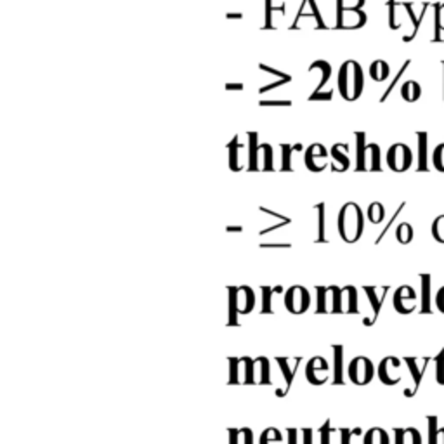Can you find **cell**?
<instances>
[{
	"label": "cell",
	"instance_id": "cell-31",
	"mask_svg": "<svg viewBox=\"0 0 444 444\" xmlns=\"http://www.w3.org/2000/svg\"><path fill=\"white\" fill-rule=\"evenodd\" d=\"M259 444H283L281 432L278 429H274V427H269V429H266L262 432Z\"/></svg>",
	"mask_w": 444,
	"mask_h": 444
},
{
	"label": "cell",
	"instance_id": "cell-3",
	"mask_svg": "<svg viewBox=\"0 0 444 444\" xmlns=\"http://www.w3.org/2000/svg\"><path fill=\"white\" fill-rule=\"evenodd\" d=\"M349 380L354 386H368L375 377V366L370 358L356 356L347 366Z\"/></svg>",
	"mask_w": 444,
	"mask_h": 444
},
{
	"label": "cell",
	"instance_id": "cell-35",
	"mask_svg": "<svg viewBox=\"0 0 444 444\" xmlns=\"http://www.w3.org/2000/svg\"><path fill=\"white\" fill-rule=\"evenodd\" d=\"M432 236L436 242L444 243V215H439L432 222Z\"/></svg>",
	"mask_w": 444,
	"mask_h": 444
},
{
	"label": "cell",
	"instance_id": "cell-14",
	"mask_svg": "<svg viewBox=\"0 0 444 444\" xmlns=\"http://www.w3.org/2000/svg\"><path fill=\"white\" fill-rule=\"evenodd\" d=\"M271 384V364L268 358L261 356L253 360L252 386H269Z\"/></svg>",
	"mask_w": 444,
	"mask_h": 444
},
{
	"label": "cell",
	"instance_id": "cell-23",
	"mask_svg": "<svg viewBox=\"0 0 444 444\" xmlns=\"http://www.w3.org/2000/svg\"><path fill=\"white\" fill-rule=\"evenodd\" d=\"M363 444H390V437L387 430L380 429V427H373L364 434Z\"/></svg>",
	"mask_w": 444,
	"mask_h": 444
},
{
	"label": "cell",
	"instance_id": "cell-16",
	"mask_svg": "<svg viewBox=\"0 0 444 444\" xmlns=\"http://www.w3.org/2000/svg\"><path fill=\"white\" fill-rule=\"evenodd\" d=\"M340 309L347 314H356L358 312V290L354 287H344L340 292Z\"/></svg>",
	"mask_w": 444,
	"mask_h": 444
},
{
	"label": "cell",
	"instance_id": "cell-34",
	"mask_svg": "<svg viewBox=\"0 0 444 444\" xmlns=\"http://www.w3.org/2000/svg\"><path fill=\"white\" fill-rule=\"evenodd\" d=\"M364 0H337V12L358 11L363 8Z\"/></svg>",
	"mask_w": 444,
	"mask_h": 444
},
{
	"label": "cell",
	"instance_id": "cell-39",
	"mask_svg": "<svg viewBox=\"0 0 444 444\" xmlns=\"http://www.w3.org/2000/svg\"><path fill=\"white\" fill-rule=\"evenodd\" d=\"M434 419H430V427H432V432H430V444H444V429L436 430L434 429Z\"/></svg>",
	"mask_w": 444,
	"mask_h": 444
},
{
	"label": "cell",
	"instance_id": "cell-30",
	"mask_svg": "<svg viewBox=\"0 0 444 444\" xmlns=\"http://www.w3.org/2000/svg\"><path fill=\"white\" fill-rule=\"evenodd\" d=\"M386 217V209H384L382 203L373 202L370 207H368V220L371 224H380Z\"/></svg>",
	"mask_w": 444,
	"mask_h": 444
},
{
	"label": "cell",
	"instance_id": "cell-32",
	"mask_svg": "<svg viewBox=\"0 0 444 444\" xmlns=\"http://www.w3.org/2000/svg\"><path fill=\"white\" fill-rule=\"evenodd\" d=\"M396 238L397 242L403 243V245H408V243L413 239V228H411L408 222H401L396 229Z\"/></svg>",
	"mask_w": 444,
	"mask_h": 444
},
{
	"label": "cell",
	"instance_id": "cell-13",
	"mask_svg": "<svg viewBox=\"0 0 444 444\" xmlns=\"http://www.w3.org/2000/svg\"><path fill=\"white\" fill-rule=\"evenodd\" d=\"M250 169L252 170L272 169V150L269 144H261L257 150H252V154H250Z\"/></svg>",
	"mask_w": 444,
	"mask_h": 444
},
{
	"label": "cell",
	"instance_id": "cell-9",
	"mask_svg": "<svg viewBox=\"0 0 444 444\" xmlns=\"http://www.w3.org/2000/svg\"><path fill=\"white\" fill-rule=\"evenodd\" d=\"M330 366H328V361L321 356H314L307 361L305 364V378L311 386H323V384L328 382V377H330Z\"/></svg>",
	"mask_w": 444,
	"mask_h": 444
},
{
	"label": "cell",
	"instance_id": "cell-33",
	"mask_svg": "<svg viewBox=\"0 0 444 444\" xmlns=\"http://www.w3.org/2000/svg\"><path fill=\"white\" fill-rule=\"evenodd\" d=\"M311 67L318 68V70H320V73H321V80H320V84H318V91H316V92H320V89L323 87V85L327 84L328 78H330L331 68H330V65H328L327 61H314L311 65Z\"/></svg>",
	"mask_w": 444,
	"mask_h": 444
},
{
	"label": "cell",
	"instance_id": "cell-41",
	"mask_svg": "<svg viewBox=\"0 0 444 444\" xmlns=\"http://www.w3.org/2000/svg\"><path fill=\"white\" fill-rule=\"evenodd\" d=\"M318 209V213H320V239L325 242V229H323V217H325V203L316 207Z\"/></svg>",
	"mask_w": 444,
	"mask_h": 444
},
{
	"label": "cell",
	"instance_id": "cell-24",
	"mask_svg": "<svg viewBox=\"0 0 444 444\" xmlns=\"http://www.w3.org/2000/svg\"><path fill=\"white\" fill-rule=\"evenodd\" d=\"M288 444H312V429H288Z\"/></svg>",
	"mask_w": 444,
	"mask_h": 444
},
{
	"label": "cell",
	"instance_id": "cell-45",
	"mask_svg": "<svg viewBox=\"0 0 444 444\" xmlns=\"http://www.w3.org/2000/svg\"><path fill=\"white\" fill-rule=\"evenodd\" d=\"M228 231H236V233H242L243 231V228H239V226H236V228H228Z\"/></svg>",
	"mask_w": 444,
	"mask_h": 444
},
{
	"label": "cell",
	"instance_id": "cell-44",
	"mask_svg": "<svg viewBox=\"0 0 444 444\" xmlns=\"http://www.w3.org/2000/svg\"><path fill=\"white\" fill-rule=\"evenodd\" d=\"M290 101H261V106H290Z\"/></svg>",
	"mask_w": 444,
	"mask_h": 444
},
{
	"label": "cell",
	"instance_id": "cell-6",
	"mask_svg": "<svg viewBox=\"0 0 444 444\" xmlns=\"http://www.w3.org/2000/svg\"><path fill=\"white\" fill-rule=\"evenodd\" d=\"M253 360L250 358H231L229 360V386H252Z\"/></svg>",
	"mask_w": 444,
	"mask_h": 444
},
{
	"label": "cell",
	"instance_id": "cell-12",
	"mask_svg": "<svg viewBox=\"0 0 444 444\" xmlns=\"http://www.w3.org/2000/svg\"><path fill=\"white\" fill-rule=\"evenodd\" d=\"M231 294L235 295L236 309H238V314H248V312L253 311L255 307V292L250 287L243 285V287H231L229 288Z\"/></svg>",
	"mask_w": 444,
	"mask_h": 444
},
{
	"label": "cell",
	"instance_id": "cell-22",
	"mask_svg": "<svg viewBox=\"0 0 444 444\" xmlns=\"http://www.w3.org/2000/svg\"><path fill=\"white\" fill-rule=\"evenodd\" d=\"M320 436H321V444H342V430L331 429L330 420H327V423L321 427Z\"/></svg>",
	"mask_w": 444,
	"mask_h": 444
},
{
	"label": "cell",
	"instance_id": "cell-19",
	"mask_svg": "<svg viewBox=\"0 0 444 444\" xmlns=\"http://www.w3.org/2000/svg\"><path fill=\"white\" fill-rule=\"evenodd\" d=\"M396 444H422V436L415 427L396 429Z\"/></svg>",
	"mask_w": 444,
	"mask_h": 444
},
{
	"label": "cell",
	"instance_id": "cell-5",
	"mask_svg": "<svg viewBox=\"0 0 444 444\" xmlns=\"http://www.w3.org/2000/svg\"><path fill=\"white\" fill-rule=\"evenodd\" d=\"M311 305V294L305 287L294 285L285 292V307L292 314H304Z\"/></svg>",
	"mask_w": 444,
	"mask_h": 444
},
{
	"label": "cell",
	"instance_id": "cell-42",
	"mask_svg": "<svg viewBox=\"0 0 444 444\" xmlns=\"http://www.w3.org/2000/svg\"><path fill=\"white\" fill-rule=\"evenodd\" d=\"M436 305L437 309L444 314V287H441L439 292L436 294Z\"/></svg>",
	"mask_w": 444,
	"mask_h": 444
},
{
	"label": "cell",
	"instance_id": "cell-21",
	"mask_svg": "<svg viewBox=\"0 0 444 444\" xmlns=\"http://www.w3.org/2000/svg\"><path fill=\"white\" fill-rule=\"evenodd\" d=\"M420 94H422V87H420L419 82L415 80L404 82L403 87H401V96H403V100L408 101V103H415V101H419Z\"/></svg>",
	"mask_w": 444,
	"mask_h": 444
},
{
	"label": "cell",
	"instance_id": "cell-1",
	"mask_svg": "<svg viewBox=\"0 0 444 444\" xmlns=\"http://www.w3.org/2000/svg\"><path fill=\"white\" fill-rule=\"evenodd\" d=\"M337 228L344 242L356 243L361 238L364 231V215L358 203L349 202L342 207L337 219Z\"/></svg>",
	"mask_w": 444,
	"mask_h": 444
},
{
	"label": "cell",
	"instance_id": "cell-28",
	"mask_svg": "<svg viewBox=\"0 0 444 444\" xmlns=\"http://www.w3.org/2000/svg\"><path fill=\"white\" fill-rule=\"evenodd\" d=\"M389 65L382 59H378V61L371 62L370 67V75L375 82H384L387 77H389Z\"/></svg>",
	"mask_w": 444,
	"mask_h": 444
},
{
	"label": "cell",
	"instance_id": "cell-18",
	"mask_svg": "<svg viewBox=\"0 0 444 444\" xmlns=\"http://www.w3.org/2000/svg\"><path fill=\"white\" fill-rule=\"evenodd\" d=\"M349 150L347 144H335L334 148H331V156H334L335 163L331 169L335 170V172H344V170L349 169V158L347 154L342 153V151Z\"/></svg>",
	"mask_w": 444,
	"mask_h": 444
},
{
	"label": "cell",
	"instance_id": "cell-29",
	"mask_svg": "<svg viewBox=\"0 0 444 444\" xmlns=\"http://www.w3.org/2000/svg\"><path fill=\"white\" fill-rule=\"evenodd\" d=\"M281 287H262V312H272L271 297L276 294H281Z\"/></svg>",
	"mask_w": 444,
	"mask_h": 444
},
{
	"label": "cell",
	"instance_id": "cell-17",
	"mask_svg": "<svg viewBox=\"0 0 444 444\" xmlns=\"http://www.w3.org/2000/svg\"><path fill=\"white\" fill-rule=\"evenodd\" d=\"M276 361H278L279 368H281V371H283V377H285V386H283L281 390H276V396L283 397L285 394L288 393V390H290L292 382H294V378H295V371H297L299 366L292 370V363L288 358H276Z\"/></svg>",
	"mask_w": 444,
	"mask_h": 444
},
{
	"label": "cell",
	"instance_id": "cell-27",
	"mask_svg": "<svg viewBox=\"0 0 444 444\" xmlns=\"http://www.w3.org/2000/svg\"><path fill=\"white\" fill-rule=\"evenodd\" d=\"M229 444H253L252 429H229Z\"/></svg>",
	"mask_w": 444,
	"mask_h": 444
},
{
	"label": "cell",
	"instance_id": "cell-10",
	"mask_svg": "<svg viewBox=\"0 0 444 444\" xmlns=\"http://www.w3.org/2000/svg\"><path fill=\"white\" fill-rule=\"evenodd\" d=\"M411 162H413V153L406 144H394L387 153V165L394 172H404L410 169Z\"/></svg>",
	"mask_w": 444,
	"mask_h": 444
},
{
	"label": "cell",
	"instance_id": "cell-20",
	"mask_svg": "<svg viewBox=\"0 0 444 444\" xmlns=\"http://www.w3.org/2000/svg\"><path fill=\"white\" fill-rule=\"evenodd\" d=\"M364 292H366L368 299H370V302H371V307H373V318H371V323H373V321L377 320L378 312H380V307H382V304H384L387 288H382V292H378L375 287H366L364 288Z\"/></svg>",
	"mask_w": 444,
	"mask_h": 444
},
{
	"label": "cell",
	"instance_id": "cell-26",
	"mask_svg": "<svg viewBox=\"0 0 444 444\" xmlns=\"http://www.w3.org/2000/svg\"><path fill=\"white\" fill-rule=\"evenodd\" d=\"M327 151H325V148L321 146V144H312L311 148H309L307 151H305V156H304V160H305V167H307L309 170H311V172H314V160L316 158H321V160H325V158H327Z\"/></svg>",
	"mask_w": 444,
	"mask_h": 444
},
{
	"label": "cell",
	"instance_id": "cell-15",
	"mask_svg": "<svg viewBox=\"0 0 444 444\" xmlns=\"http://www.w3.org/2000/svg\"><path fill=\"white\" fill-rule=\"evenodd\" d=\"M364 23H366V14L361 9L337 12V28H361Z\"/></svg>",
	"mask_w": 444,
	"mask_h": 444
},
{
	"label": "cell",
	"instance_id": "cell-4",
	"mask_svg": "<svg viewBox=\"0 0 444 444\" xmlns=\"http://www.w3.org/2000/svg\"><path fill=\"white\" fill-rule=\"evenodd\" d=\"M364 134H358V170H380V148L377 144H366Z\"/></svg>",
	"mask_w": 444,
	"mask_h": 444
},
{
	"label": "cell",
	"instance_id": "cell-37",
	"mask_svg": "<svg viewBox=\"0 0 444 444\" xmlns=\"http://www.w3.org/2000/svg\"><path fill=\"white\" fill-rule=\"evenodd\" d=\"M436 380L444 386V349L436 358Z\"/></svg>",
	"mask_w": 444,
	"mask_h": 444
},
{
	"label": "cell",
	"instance_id": "cell-36",
	"mask_svg": "<svg viewBox=\"0 0 444 444\" xmlns=\"http://www.w3.org/2000/svg\"><path fill=\"white\" fill-rule=\"evenodd\" d=\"M335 360H337V370H335V384H344L342 380V345H335Z\"/></svg>",
	"mask_w": 444,
	"mask_h": 444
},
{
	"label": "cell",
	"instance_id": "cell-2",
	"mask_svg": "<svg viewBox=\"0 0 444 444\" xmlns=\"http://www.w3.org/2000/svg\"><path fill=\"white\" fill-rule=\"evenodd\" d=\"M364 87L363 70L360 62L345 61L338 71V91L345 101H356Z\"/></svg>",
	"mask_w": 444,
	"mask_h": 444
},
{
	"label": "cell",
	"instance_id": "cell-38",
	"mask_svg": "<svg viewBox=\"0 0 444 444\" xmlns=\"http://www.w3.org/2000/svg\"><path fill=\"white\" fill-rule=\"evenodd\" d=\"M434 167L441 172H444V143L434 150Z\"/></svg>",
	"mask_w": 444,
	"mask_h": 444
},
{
	"label": "cell",
	"instance_id": "cell-25",
	"mask_svg": "<svg viewBox=\"0 0 444 444\" xmlns=\"http://www.w3.org/2000/svg\"><path fill=\"white\" fill-rule=\"evenodd\" d=\"M406 364L408 368L411 370V373H413V378H415V390L419 389L420 382H422V375L423 371H425V366H427V360H415V358H406Z\"/></svg>",
	"mask_w": 444,
	"mask_h": 444
},
{
	"label": "cell",
	"instance_id": "cell-7",
	"mask_svg": "<svg viewBox=\"0 0 444 444\" xmlns=\"http://www.w3.org/2000/svg\"><path fill=\"white\" fill-rule=\"evenodd\" d=\"M340 292L342 288L338 287H318V309L316 312H342L340 309Z\"/></svg>",
	"mask_w": 444,
	"mask_h": 444
},
{
	"label": "cell",
	"instance_id": "cell-11",
	"mask_svg": "<svg viewBox=\"0 0 444 444\" xmlns=\"http://www.w3.org/2000/svg\"><path fill=\"white\" fill-rule=\"evenodd\" d=\"M415 307L417 292L413 288L408 287V285H403V287H399L394 292V309L399 314H410V312L415 311Z\"/></svg>",
	"mask_w": 444,
	"mask_h": 444
},
{
	"label": "cell",
	"instance_id": "cell-8",
	"mask_svg": "<svg viewBox=\"0 0 444 444\" xmlns=\"http://www.w3.org/2000/svg\"><path fill=\"white\" fill-rule=\"evenodd\" d=\"M401 368H403V363H401L399 358L396 356H387L380 361L378 364L377 375L380 378V382L386 384V386H396V384L401 382Z\"/></svg>",
	"mask_w": 444,
	"mask_h": 444
},
{
	"label": "cell",
	"instance_id": "cell-43",
	"mask_svg": "<svg viewBox=\"0 0 444 444\" xmlns=\"http://www.w3.org/2000/svg\"><path fill=\"white\" fill-rule=\"evenodd\" d=\"M340 430H342V444L351 443V436H353V434H361L360 429H356L354 432H351V430H347V429H340Z\"/></svg>",
	"mask_w": 444,
	"mask_h": 444
},
{
	"label": "cell",
	"instance_id": "cell-40",
	"mask_svg": "<svg viewBox=\"0 0 444 444\" xmlns=\"http://www.w3.org/2000/svg\"><path fill=\"white\" fill-rule=\"evenodd\" d=\"M436 25L439 26L441 30H444V2L436 5Z\"/></svg>",
	"mask_w": 444,
	"mask_h": 444
}]
</instances>
